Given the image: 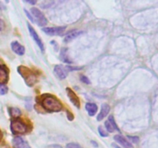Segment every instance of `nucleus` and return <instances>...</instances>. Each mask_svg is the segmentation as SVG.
I'll return each instance as SVG.
<instances>
[{
	"mask_svg": "<svg viewBox=\"0 0 158 148\" xmlns=\"http://www.w3.org/2000/svg\"><path fill=\"white\" fill-rule=\"evenodd\" d=\"M25 12H26V15H27L28 18H29V19H30L32 22H34V19H33V18H32V16H31V15H29V12H28L26 10H25Z\"/></svg>",
	"mask_w": 158,
	"mask_h": 148,
	"instance_id": "b1692460",
	"label": "nucleus"
},
{
	"mask_svg": "<svg viewBox=\"0 0 158 148\" xmlns=\"http://www.w3.org/2000/svg\"><path fill=\"white\" fill-rule=\"evenodd\" d=\"M105 126H106L108 132L110 133H113L115 130H120L119 128L117 127V124H116V122L115 120H114L113 116H110V117H109V119H108V120H106V121L105 122Z\"/></svg>",
	"mask_w": 158,
	"mask_h": 148,
	"instance_id": "9d476101",
	"label": "nucleus"
},
{
	"mask_svg": "<svg viewBox=\"0 0 158 148\" xmlns=\"http://www.w3.org/2000/svg\"><path fill=\"white\" fill-rule=\"evenodd\" d=\"M128 139L130 140V142H132V143H138L139 141V137H132V136H127Z\"/></svg>",
	"mask_w": 158,
	"mask_h": 148,
	"instance_id": "412c9836",
	"label": "nucleus"
},
{
	"mask_svg": "<svg viewBox=\"0 0 158 148\" xmlns=\"http://www.w3.org/2000/svg\"><path fill=\"white\" fill-rule=\"evenodd\" d=\"M77 69H80V68L77 67H71L69 66H63V65H56L54 67V72L56 73V75L59 77L60 79H63L66 78L68 76L70 71L73 70H77Z\"/></svg>",
	"mask_w": 158,
	"mask_h": 148,
	"instance_id": "7ed1b4c3",
	"label": "nucleus"
},
{
	"mask_svg": "<svg viewBox=\"0 0 158 148\" xmlns=\"http://www.w3.org/2000/svg\"><path fill=\"white\" fill-rule=\"evenodd\" d=\"M86 111H87L88 114H89L90 117H93V116H94L97 113L98 107H97V106L95 103H88L86 104Z\"/></svg>",
	"mask_w": 158,
	"mask_h": 148,
	"instance_id": "2eb2a0df",
	"label": "nucleus"
},
{
	"mask_svg": "<svg viewBox=\"0 0 158 148\" xmlns=\"http://www.w3.org/2000/svg\"><path fill=\"white\" fill-rule=\"evenodd\" d=\"M4 29V23L2 19H0V31H2Z\"/></svg>",
	"mask_w": 158,
	"mask_h": 148,
	"instance_id": "5701e85b",
	"label": "nucleus"
},
{
	"mask_svg": "<svg viewBox=\"0 0 158 148\" xmlns=\"http://www.w3.org/2000/svg\"><path fill=\"white\" fill-rule=\"evenodd\" d=\"M14 148H31L29 143L20 137H15L12 140Z\"/></svg>",
	"mask_w": 158,
	"mask_h": 148,
	"instance_id": "6e6552de",
	"label": "nucleus"
},
{
	"mask_svg": "<svg viewBox=\"0 0 158 148\" xmlns=\"http://www.w3.org/2000/svg\"><path fill=\"white\" fill-rule=\"evenodd\" d=\"M11 47H12V51L15 53L18 54L19 56H23L25 53V48L24 46H22L18 42H12L11 43Z\"/></svg>",
	"mask_w": 158,
	"mask_h": 148,
	"instance_id": "f8f14e48",
	"label": "nucleus"
},
{
	"mask_svg": "<svg viewBox=\"0 0 158 148\" xmlns=\"http://www.w3.org/2000/svg\"><path fill=\"white\" fill-rule=\"evenodd\" d=\"M110 110V107L109 105L106 104V103H104V104L102 105L101 110H100L99 115L97 116V120H98V121H100V120H103L104 117H106V116H107Z\"/></svg>",
	"mask_w": 158,
	"mask_h": 148,
	"instance_id": "4468645a",
	"label": "nucleus"
},
{
	"mask_svg": "<svg viewBox=\"0 0 158 148\" xmlns=\"http://www.w3.org/2000/svg\"><path fill=\"white\" fill-rule=\"evenodd\" d=\"M83 33V31H79V30H73L72 32H69L68 34H66V37L64 38V42L65 43H69L72 40L75 39L77 37L80 36V35Z\"/></svg>",
	"mask_w": 158,
	"mask_h": 148,
	"instance_id": "ddd939ff",
	"label": "nucleus"
},
{
	"mask_svg": "<svg viewBox=\"0 0 158 148\" xmlns=\"http://www.w3.org/2000/svg\"><path fill=\"white\" fill-rule=\"evenodd\" d=\"M8 87L4 84H0V95H5L7 93Z\"/></svg>",
	"mask_w": 158,
	"mask_h": 148,
	"instance_id": "a211bd4d",
	"label": "nucleus"
},
{
	"mask_svg": "<svg viewBox=\"0 0 158 148\" xmlns=\"http://www.w3.org/2000/svg\"><path fill=\"white\" fill-rule=\"evenodd\" d=\"M91 143H92L93 144H94V146H98V145H97V143H95V141H91Z\"/></svg>",
	"mask_w": 158,
	"mask_h": 148,
	"instance_id": "a878e982",
	"label": "nucleus"
},
{
	"mask_svg": "<svg viewBox=\"0 0 158 148\" xmlns=\"http://www.w3.org/2000/svg\"><path fill=\"white\" fill-rule=\"evenodd\" d=\"M99 133H100V135L102 136V137H107L108 136V134L106 132V130H105L104 129H103V126H99Z\"/></svg>",
	"mask_w": 158,
	"mask_h": 148,
	"instance_id": "aec40b11",
	"label": "nucleus"
},
{
	"mask_svg": "<svg viewBox=\"0 0 158 148\" xmlns=\"http://www.w3.org/2000/svg\"><path fill=\"white\" fill-rule=\"evenodd\" d=\"M66 148H83L80 144L76 143H69L66 144Z\"/></svg>",
	"mask_w": 158,
	"mask_h": 148,
	"instance_id": "6ab92c4d",
	"label": "nucleus"
},
{
	"mask_svg": "<svg viewBox=\"0 0 158 148\" xmlns=\"http://www.w3.org/2000/svg\"><path fill=\"white\" fill-rule=\"evenodd\" d=\"M41 104L45 109L50 112H59L62 109V103L52 96H46L42 100Z\"/></svg>",
	"mask_w": 158,
	"mask_h": 148,
	"instance_id": "f257e3e1",
	"label": "nucleus"
},
{
	"mask_svg": "<svg viewBox=\"0 0 158 148\" xmlns=\"http://www.w3.org/2000/svg\"><path fill=\"white\" fill-rule=\"evenodd\" d=\"M66 26H58V27H46L43 28V31L49 35H56L62 34L66 29Z\"/></svg>",
	"mask_w": 158,
	"mask_h": 148,
	"instance_id": "0eeeda50",
	"label": "nucleus"
},
{
	"mask_svg": "<svg viewBox=\"0 0 158 148\" xmlns=\"http://www.w3.org/2000/svg\"><path fill=\"white\" fill-rule=\"evenodd\" d=\"M18 72L25 79V81L28 86H31L35 83L36 78H35V74L29 68L25 67V66H19L18 68Z\"/></svg>",
	"mask_w": 158,
	"mask_h": 148,
	"instance_id": "f03ea898",
	"label": "nucleus"
},
{
	"mask_svg": "<svg viewBox=\"0 0 158 148\" xmlns=\"http://www.w3.org/2000/svg\"><path fill=\"white\" fill-rule=\"evenodd\" d=\"M114 140L120 143V145L123 146L124 148H133V145L130 141H128L125 137H123L121 135H116L114 136Z\"/></svg>",
	"mask_w": 158,
	"mask_h": 148,
	"instance_id": "9b49d317",
	"label": "nucleus"
},
{
	"mask_svg": "<svg viewBox=\"0 0 158 148\" xmlns=\"http://www.w3.org/2000/svg\"><path fill=\"white\" fill-rule=\"evenodd\" d=\"M8 80V71L4 66H0V84L6 83Z\"/></svg>",
	"mask_w": 158,
	"mask_h": 148,
	"instance_id": "dca6fc26",
	"label": "nucleus"
},
{
	"mask_svg": "<svg viewBox=\"0 0 158 148\" xmlns=\"http://www.w3.org/2000/svg\"><path fill=\"white\" fill-rule=\"evenodd\" d=\"M31 13L32 15V18H35L34 22L36 23L38 26H43L47 24V19H46L45 15L42 13L40 9L35 7L32 8L31 9Z\"/></svg>",
	"mask_w": 158,
	"mask_h": 148,
	"instance_id": "20e7f679",
	"label": "nucleus"
},
{
	"mask_svg": "<svg viewBox=\"0 0 158 148\" xmlns=\"http://www.w3.org/2000/svg\"><path fill=\"white\" fill-rule=\"evenodd\" d=\"M10 114L12 117L16 118V117H19L21 115V111L18 108H12L10 109Z\"/></svg>",
	"mask_w": 158,
	"mask_h": 148,
	"instance_id": "f3484780",
	"label": "nucleus"
},
{
	"mask_svg": "<svg viewBox=\"0 0 158 148\" xmlns=\"http://www.w3.org/2000/svg\"><path fill=\"white\" fill-rule=\"evenodd\" d=\"M11 130L15 134H23L27 131V126L20 120H15L11 123Z\"/></svg>",
	"mask_w": 158,
	"mask_h": 148,
	"instance_id": "39448f33",
	"label": "nucleus"
},
{
	"mask_svg": "<svg viewBox=\"0 0 158 148\" xmlns=\"http://www.w3.org/2000/svg\"><path fill=\"white\" fill-rule=\"evenodd\" d=\"M66 92H67V96L69 97V100L71 101V103L77 108L80 107V99L79 97H77V94L73 92L71 89L69 88H67L66 89Z\"/></svg>",
	"mask_w": 158,
	"mask_h": 148,
	"instance_id": "1a4fd4ad",
	"label": "nucleus"
},
{
	"mask_svg": "<svg viewBox=\"0 0 158 148\" xmlns=\"http://www.w3.org/2000/svg\"><path fill=\"white\" fill-rule=\"evenodd\" d=\"M28 2H29V3H32V4H35V2H36L35 1H28Z\"/></svg>",
	"mask_w": 158,
	"mask_h": 148,
	"instance_id": "393cba45",
	"label": "nucleus"
},
{
	"mask_svg": "<svg viewBox=\"0 0 158 148\" xmlns=\"http://www.w3.org/2000/svg\"><path fill=\"white\" fill-rule=\"evenodd\" d=\"M27 26H28V29H29V33H30L31 36L32 37V39H33L34 41L35 42V43L38 45V46L40 47V49H41V51L44 52V45H43V41L41 40L40 37L39 36V35L37 34V32L35 31L34 28L32 27V26H31L29 23H27Z\"/></svg>",
	"mask_w": 158,
	"mask_h": 148,
	"instance_id": "423d86ee",
	"label": "nucleus"
},
{
	"mask_svg": "<svg viewBox=\"0 0 158 148\" xmlns=\"http://www.w3.org/2000/svg\"><path fill=\"white\" fill-rule=\"evenodd\" d=\"M80 80H81V81L83 82V83H86V84H89V83H90L89 79H88L86 76H81V77H80Z\"/></svg>",
	"mask_w": 158,
	"mask_h": 148,
	"instance_id": "4be33fe9",
	"label": "nucleus"
}]
</instances>
